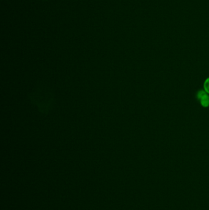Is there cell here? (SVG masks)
Returning a JSON list of instances; mask_svg holds the SVG:
<instances>
[{
    "instance_id": "obj_1",
    "label": "cell",
    "mask_w": 209,
    "mask_h": 210,
    "mask_svg": "<svg viewBox=\"0 0 209 210\" xmlns=\"http://www.w3.org/2000/svg\"><path fill=\"white\" fill-rule=\"evenodd\" d=\"M200 105L204 108H208L209 107V95L206 93L199 99Z\"/></svg>"
},
{
    "instance_id": "obj_2",
    "label": "cell",
    "mask_w": 209,
    "mask_h": 210,
    "mask_svg": "<svg viewBox=\"0 0 209 210\" xmlns=\"http://www.w3.org/2000/svg\"><path fill=\"white\" fill-rule=\"evenodd\" d=\"M204 90L209 95V77H207L204 82Z\"/></svg>"
},
{
    "instance_id": "obj_3",
    "label": "cell",
    "mask_w": 209,
    "mask_h": 210,
    "mask_svg": "<svg viewBox=\"0 0 209 210\" xmlns=\"http://www.w3.org/2000/svg\"><path fill=\"white\" fill-rule=\"evenodd\" d=\"M206 93H207L205 92L204 90H200L197 93L196 96H197V99L199 100V99H200L201 97H202V96H203L205 94H206Z\"/></svg>"
}]
</instances>
